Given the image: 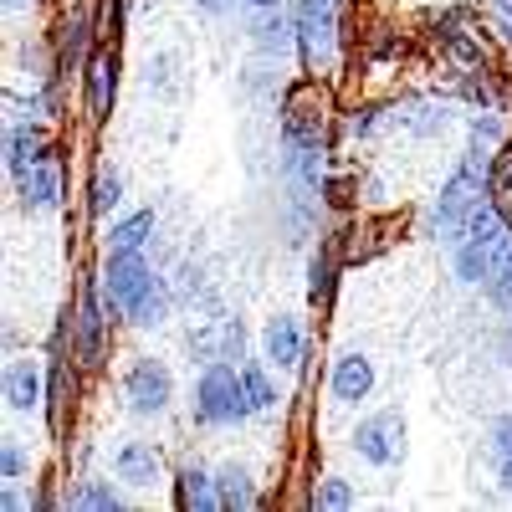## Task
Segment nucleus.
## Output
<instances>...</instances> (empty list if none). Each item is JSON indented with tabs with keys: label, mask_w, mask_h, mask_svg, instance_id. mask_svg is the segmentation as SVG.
Here are the masks:
<instances>
[{
	"label": "nucleus",
	"mask_w": 512,
	"mask_h": 512,
	"mask_svg": "<svg viewBox=\"0 0 512 512\" xmlns=\"http://www.w3.org/2000/svg\"><path fill=\"white\" fill-rule=\"evenodd\" d=\"M195 415L205 425H226V420H241L251 415V400H246V384L231 364H210L200 374V390H195Z\"/></svg>",
	"instance_id": "f257e3e1"
},
{
	"label": "nucleus",
	"mask_w": 512,
	"mask_h": 512,
	"mask_svg": "<svg viewBox=\"0 0 512 512\" xmlns=\"http://www.w3.org/2000/svg\"><path fill=\"white\" fill-rule=\"evenodd\" d=\"M149 292H154V277L144 267V256L139 251H113L108 267H103V297H108V308L123 313V318H134Z\"/></svg>",
	"instance_id": "f03ea898"
},
{
	"label": "nucleus",
	"mask_w": 512,
	"mask_h": 512,
	"mask_svg": "<svg viewBox=\"0 0 512 512\" xmlns=\"http://www.w3.org/2000/svg\"><path fill=\"white\" fill-rule=\"evenodd\" d=\"M477 205H482V169H477V159H472V164H461L456 175H451V185L441 190V205H436L441 231L451 236V231L466 221V210H477Z\"/></svg>",
	"instance_id": "7ed1b4c3"
},
{
	"label": "nucleus",
	"mask_w": 512,
	"mask_h": 512,
	"mask_svg": "<svg viewBox=\"0 0 512 512\" xmlns=\"http://www.w3.org/2000/svg\"><path fill=\"white\" fill-rule=\"evenodd\" d=\"M400 436H405L400 415H395V410H384V415H374V420H364V425H359L354 446H359V456H364V461L390 466V461L400 456Z\"/></svg>",
	"instance_id": "20e7f679"
},
{
	"label": "nucleus",
	"mask_w": 512,
	"mask_h": 512,
	"mask_svg": "<svg viewBox=\"0 0 512 512\" xmlns=\"http://www.w3.org/2000/svg\"><path fill=\"white\" fill-rule=\"evenodd\" d=\"M297 36H303V52L318 62L333 47V0H297Z\"/></svg>",
	"instance_id": "39448f33"
},
{
	"label": "nucleus",
	"mask_w": 512,
	"mask_h": 512,
	"mask_svg": "<svg viewBox=\"0 0 512 512\" xmlns=\"http://www.w3.org/2000/svg\"><path fill=\"white\" fill-rule=\"evenodd\" d=\"M128 400H134V410H139V415L164 410V405H169V369H164V364H154V359L134 364V374H128Z\"/></svg>",
	"instance_id": "423d86ee"
},
{
	"label": "nucleus",
	"mask_w": 512,
	"mask_h": 512,
	"mask_svg": "<svg viewBox=\"0 0 512 512\" xmlns=\"http://www.w3.org/2000/svg\"><path fill=\"white\" fill-rule=\"evenodd\" d=\"M21 190H26V200H31L36 210H52V205L62 200V164H57L52 154H41L26 175H21Z\"/></svg>",
	"instance_id": "0eeeda50"
},
{
	"label": "nucleus",
	"mask_w": 512,
	"mask_h": 512,
	"mask_svg": "<svg viewBox=\"0 0 512 512\" xmlns=\"http://www.w3.org/2000/svg\"><path fill=\"white\" fill-rule=\"evenodd\" d=\"M502 241H507V236H472V241H461V251H456V277H461V282H482V277H492Z\"/></svg>",
	"instance_id": "6e6552de"
},
{
	"label": "nucleus",
	"mask_w": 512,
	"mask_h": 512,
	"mask_svg": "<svg viewBox=\"0 0 512 512\" xmlns=\"http://www.w3.org/2000/svg\"><path fill=\"white\" fill-rule=\"evenodd\" d=\"M369 384H374L369 359H359V354L338 359V369H333V395H338V400H364V395H369Z\"/></svg>",
	"instance_id": "1a4fd4ad"
},
{
	"label": "nucleus",
	"mask_w": 512,
	"mask_h": 512,
	"mask_svg": "<svg viewBox=\"0 0 512 512\" xmlns=\"http://www.w3.org/2000/svg\"><path fill=\"white\" fill-rule=\"evenodd\" d=\"M154 472H159V456H154V446H144V441H128V446L118 451V477H123V482L144 487V482H154Z\"/></svg>",
	"instance_id": "9d476101"
},
{
	"label": "nucleus",
	"mask_w": 512,
	"mask_h": 512,
	"mask_svg": "<svg viewBox=\"0 0 512 512\" xmlns=\"http://www.w3.org/2000/svg\"><path fill=\"white\" fill-rule=\"evenodd\" d=\"M297 354H303L297 323H292V318H272V323H267V359H277L282 369H292V364H297Z\"/></svg>",
	"instance_id": "9b49d317"
},
{
	"label": "nucleus",
	"mask_w": 512,
	"mask_h": 512,
	"mask_svg": "<svg viewBox=\"0 0 512 512\" xmlns=\"http://www.w3.org/2000/svg\"><path fill=\"white\" fill-rule=\"evenodd\" d=\"M36 400H41L36 369H31V364H11V369H6V405H11V410H31Z\"/></svg>",
	"instance_id": "f8f14e48"
},
{
	"label": "nucleus",
	"mask_w": 512,
	"mask_h": 512,
	"mask_svg": "<svg viewBox=\"0 0 512 512\" xmlns=\"http://www.w3.org/2000/svg\"><path fill=\"white\" fill-rule=\"evenodd\" d=\"M108 103H113V57H93V67H88V108H93V118H108Z\"/></svg>",
	"instance_id": "ddd939ff"
},
{
	"label": "nucleus",
	"mask_w": 512,
	"mask_h": 512,
	"mask_svg": "<svg viewBox=\"0 0 512 512\" xmlns=\"http://www.w3.org/2000/svg\"><path fill=\"white\" fill-rule=\"evenodd\" d=\"M180 502L185 507H200V512H210V507H221V492H216V482H210L200 466H190V472L180 477Z\"/></svg>",
	"instance_id": "4468645a"
},
{
	"label": "nucleus",
	"mask_w": 512,
	"mask_h": 512,
	"mask_svg": "<svg viewBox=\"0 0 512 512\" xmlns=\"http://www.w3.org/2000/svg\"><path fill=\"white\" fill-rule=\"evenodd\" d=\"M6 159L16 175H26V169L41 159V134L36 128H11V139H6Z\"/></svg>",
	"instance_id": "2eb2a0df"
},
{
	"label": "nucleus",
	"mask_w": 512,
	"mask_h": 512,
	"mask_svg": "<svg viewBox=\"0 0 512 512\" xmlns=\"http://www.w3.org/2000/svg\"><path fill=\"white\" fill-rule=\"evenodd\" d=\"M154 231V216L149 210H139V216H128L123 226H113V251H139Z\"/></svg>",
	"instance_id": "dca6fc26"
},
{
	"label": "nucleus",
	"mask_w": 512,
	"mask_h": 512,
	"mask_svg": "<svg viewBox=\"0 0 512 512\" xmlns=\"http://www.w3.org/2000/svg\"><path fill=\"white\" fill-rule=\"evenodd\" d=\"M77 338H82V359H98V303H93V292L82 297V318H77Z\"/></svg>",
	"instance_id": "f3484780"
},
{
	"label": "nucleus",
	"mask_w": 512,
	"mask_h": 512,
	"mask_svg": "<svg viewBox=\"0 0 512 512\" xmlns=\"http://www.w3.org/2000/svg\"><path fill=\"white\" fill-rule=\"evenodd\" d=\"M216 492H221V507H251V487H246V477L236 472V466H226V472L216 477Z\"/></svg>",
	"instance_id": "a211bd4d"
},
{
	"label": "nucleus",
	"mask_w": 512,
	"mask_h": 512,
	"mask_svg": "<svg viewBox=\"0 0 512 512\" xmlns=\"http://www.w3.org/2000/svg\"><path fill=\"white\" fill-rule=\"evenodd\" d=\"M492 451H497L502 487H512V415H507V420H497V431H492Z\"/></svg>",
	"instance_id": "6ab92c4d"
},
{
	"label": "nucleus",
	"mask_w": 512,
	"mask_h": 512,
	"mask_svg": "<svg viewBox=\"0 0 512 512\" xmlns=\"http://www.w3.org/2000/svg\"><path fill=\"white\" fill-rule=\"evenodd\" d=\"M323 512H338V507H349L354 502V492H349V482H338V477H328L323 487H318V497H313Z\"/></svg>",
	"instance_id": "aec40b11"
},
{
	"label": "nucleus",
	"mask_w": 512,
	"mask_h": 512,
	"mask_svg": "<svg viewBox=\"0 0 512 512\" xmlns=\"http://www.w3.org/2000/svg\"><path fill=\"white\" fill-rule=\"evenodd\" d=\"M241 384H246L251 410H267V405H272V384L262 379V369H241Z\"/></svg>",
	"instance_id": "412c9836"
},
{
	"label": "nucleus",
	"mask_w": 512,
	"mask_h": 512,
	"mask_svg": "<svg viewBox=\"0 0 512 512\" xmlns=\"http://www.w3.org/2000/svg\"><path fill=\"white\" fill-rule=\"evenodd\" d=\"M118 190H123L118 175H98L93 180V216H108V210L118 205Z\"/></svg>",
	"instance_id": "4be33fe9"
},
{
	"label": "nucleus",
	"mask_w": 512,
	"mask_h": 512,
	"mask_svg": "<svg viewBox=\"0 0 512 512\" xmlns=\"http://www.w3.org/2000/svg\"><path fill=\"white\" fill-rule=\"evenodd\" d=\"M492 190H497V195H502V205L512 210V149L497 159V180H492Z\"/></svg>",
	"instance_id": "5701e85b"
},
{
	"label": "nucleus",
	"mask_w": 512,
	"mask_h": 512,
	"mask_svg": "<svg viewBox=\"0 0 512 512\" xmlns=\"http://www.w3.org/2000/svg\"><path fill=\"white\" fill-rule=\"evenodd\" d=\"M82 507H118V497L108 492V487H98V482H88V487H82V497H77Z\"/></svg>",
	"instance_id": "b1692460"
},
{
	"label": "nucleus",
	"mask_w": 512,
	"mask_h": 512,
	"mask_svg": "<svg viewBox=\"0 0 512 512\" xmlns=\"http://www.w3.org/2000/svg\"><path fill=\"white\" fill-rule=\"evenodd\" d=\"M0 472H6V477H11V482H16V477H21V451H16V446H11V441H6V456H0Z\"/></svg>",
	"instance_id": "393cba45"
},
{
	"label": "nucleus",
	"mask_w": 512,
	"mask_h": 512,
	"mask_svg": "<svg viewBox=\"0 0 512 512\" xmlns=\"http://www.w3.org/2000/svg\"><path fill=\"white\" fill-rule=\"evenodd\" d=\"M328 292V262H313V297Z\"/></svg>",
	"instance_id": "a878e982"
},
{
	"label": "nucleus",
	"mask_w": 512,
	"mask_h": 512,
	"mask_svg": "<svg viewBox=\"0 0 512 512\" xmlns=\"http://www.w3.org/2000/svg\"><path fill=\"white\" fill-rule=\"evenodd\" d=\"M195 6H205V11H226L231 0H195Z\"/></svg>",
	"instance_id": "bb28decb"
},
{
	"label": "nucleus",
	"mask_w": 512,
	"mask_h": 512,
	"mask_svg": "<svg viewBox=\"0 0 512 512\" xmlns=\"http://www.w3.org/2000/svg\"><path fill=\"white\" fill-rule=\"evenodd\" d=\"M251 6H262V11H267V6H277V0H251Z\"/></svg>",
	"instance_id": "cd10ccee"
}]
</instances>
